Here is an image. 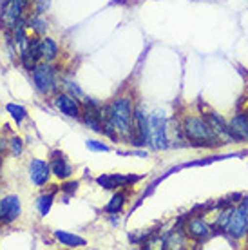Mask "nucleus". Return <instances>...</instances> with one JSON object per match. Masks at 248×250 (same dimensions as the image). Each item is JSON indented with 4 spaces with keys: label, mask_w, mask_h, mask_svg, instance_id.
Listing matches in <instances>:
<instances>
[{
    "label": "nucleus",
    "mask_w": 248,
    "mask_h": 250,
    "mask_svg": "<svg viewBox=\"0 0 248 250\" xmlns=\"http://www.w3.org/2000/svg\"><path fill=\"white\" fill-rule=\"evenodd\" d=\"M58 57V45L53 38H43L40 42V58H43L45 62L49 63Z\"/></svg>",
    "instance_id": "16"
},
{
    "label": "nucleus",
    "mask_w": 248,
    "mask_h": 250,
    "mask_svg": "<svg viewBox=\"0 0 248 250\" xmlns=\"http://www.w3.org/2000/svg\"><path fill=\"white\" fill-rule=\"evenodd\" d=\"M76 188H78V182H69V183H65L62 187V190L63 192H67L69 196H73V194L76 192Z\"/></svg>",
    "instance_id": "23"
},
{
    "label": "nucleus",
    "mask_w": 248,
    "mask_h": 250,
    "mask_svg": "<svg viewBox=\"0 0 248 250\" xmlns=\"http://www.w3.org/2000/svg\"><path fill=\"white\" fill-rule=\"evenodd\" d=\"M20 212H22V207H20L19 196L9 194V196L0 200V221L2 223H11V221H15L20 216Z\"/></svg>",
    "instance_id": "7"
},
{
    "label": "nucleus",
    "mask_w": 248,
    "mask_h": 250,
    "mask_svg": "<svg viewBox=\"0 0 248 250\" xmlns=\"http://www.w3.org/2000/svg\"><path fill=\"white\" fill-rule=\"evenodd\" d=\"M31 27L38 33V35H43V33L47 31V22H45V20H42V19H33L31 20Z\"/></svg>",
    "instance_id": "21"
},
{
    "label": "nucleus",
    "mask_w": 248,
    "mask_h": 250,
    "mask_svg": "<svg viewBox=\"0 0 248 250\" xmlns=\"http://www.w3.org/2000/svg\"><path fill=\"white\" fill-rule=\"evenodd\" d=\"M116 136L132 138V125H134V113L129 98H118L109 107V122Z\"/></svg>",
    "instance_id": "2"
},
{
    "label": "nucleus",
    "mask_w": 248,
    "mask_h": 250,
    "mask_svg": "<svg viewBox=\"0 0 248 250\" xmlns=\"http://www.w3.org/2000/svg\"><path fill=\"white\" fill-rule=\"evenodd\" d=\"M51 172L56 176V178H60V180H67L69 176L73 174V167H71V163L63 158L62 152H53V162H51Z\"/></svg>",
    "instance_id": "13"
},
{
    "label": "nucleus",
    "mask_w": 248,
    "mask_h": 250,
    "mask_svg": "<svg viewBox=\"0 0 248 250\" xmlns=\"http://www.w3.org/2000/svg\"><path fill=\"white\" fill-rule=\"evenodd\" d=\"M124 205H125V194L124 192H116L111 198V201L105 205V212L116 214V212H120V210L124 208Z\"/></svg>",
    "instance_id": "18"
},
{
    "label": "nucleus",
    "mask_w": 248,
    "mask_h": 250,
    "mask_svg": "<svg viewBox=\"0 0 248 250\" xmlns=\"http://www.w3.org/2000/svg\"><path fill=\"white\" fill-rule=\"evenodd\" d=\"M33 80L42 94H51L56 89V73L47 62L33 69Z\"/></svg>",
    "instance_id": "3"
},
{
    "label": "nucleus",
    "mask_w": 248,
    "mask_h": 250,
    "mask_svg": "<svg viewBox=\"0 0 248 250\" xmlns=\"http://www.w3.org/2000/svg\"><path fill=\"white\" fill-rule=\"evenodd\" d=\"M51 174V167L42 160H33L31 165H29V176H31V182L37 185V187H42L47 183Z\"/></svg>",
    "instance_id": "11"
},
{
    "label": "nucleus",
    "mask_w": 248,
    "mask_h": 250,
    "mask_svg": "<svg viewBox=\"0 0 248 250\" xmlns=\"http://www.w3.org/2000/svg\"><path fill=\"white\" fill-rule=\"evenodd\" d=\"M4 149V142H2V140H0V150Z\"/></svg>",
    "instance_id": "24"
},
{
    "label": "nucleus",
    "mask_w": 248,
    "mask_h": 250,
    "mask_svg": "<svg viewBox=\"0 0 248 250\" xmlns=\"http://www.w3.org/2000/svg\"><path fill=\"white\" fill-rule=\"evenodd\" d=\"M55 192L56 190L47 192V194H42V196L38 198L37 208H38V212H40V216H47V214H49L51 205H53V200H55Z\"/></svg>",
    "instance_id": "17"
},
{
    "label": "nucleus",
    "mask_w": 248,
    "mask_h": 250,
    "mask_svg": "<svg viewBox=\"0 0 248 250\" xmlns=\"http://www.w3.org/2000/svg\"><path fill=\"white\" fill-rule=\"evenodd\" d=\"M205 120H207V124L212 127V131L216 132V136L219 138L221 145L228 144V142H232V140H234V138H232V132H230L228 124L223 120V116H219L217 113L210 111V113L205 114Z\"/></svg>",
    "instance_id": "8"
},
{
    "label": "nucleus",
    "mask_w": 248,
    "mask_h": 250,
    "mask_svg": "<svg viewBox=\"0 0 248 250\" xmlns=\"http://www.w3.org/2000/svg\"><path fill=\"white\" fill-rule=\"evenodd\" d=\"M150 132H152V144L156 149H167L168 147V129H167V120L163 113L150 114Z\"/></svg>",
    "instance_id": "4"
},
{
    "label": "nucleus",
    "mask_w": 248,
    "mask_h": 250,
    "mask_svg": "<svg viewBox=\"0 0 248 250\" xmlns=\"http://www.w3.org/2000/svg\"><path fill=\"white\" fill-rule=\"evenodd\" d=\"M55 238L62 245L69 247V249H78V247H85L87 245V241L83 238L76 236V234H71V232H65V230H55Z\"/></svg>",
    "instance_id": "15"
},
{
    "label": "nucleus",
    "mask_w": 248,
    "mask_h": 250,
    "mask_svg": "<svg viewBox=\"0 0 248 250\" xmlns=\"http://www.w3.org/2000/svg\"><path fill=\"white\" fill-rule=\"evenodd\" d=\"M102 114H103V113H102V111H98L93 104H91V107H89V109H85V113H83V122H85V125L91 129V131L103 132V120H107V118H103Z\"/></svg>",
    "instance_id": "14"
},
{
    "label": "nucleus",
    "mask_w": 248,
    "mask_h": 250,
    "mask_svg": "<svg viewBox=\"0 0 248 250\" xmlns=\"http://www.w3.org/2000/svg\"><path fill=\"white\" fill-rule=\"evenodd\" d=\"M85 145L87 149L94 150V152H109V147L105 144H102V142H96V140H87Z\"/></svg>",
    "instance_id": "20"
},
{
    "label": "nucleus",
    "mask_w": 248,
    "mask_h": 250,
    "mask_svg": "<svg viewBox=\"0 0 248 250\" xmlns=\"http://www.w3.org/2000/svg\"><path fill=\"white\" fill-rule=\"evenodd\" d=\"M55 105L60 113L69 116V118H78V116L82 114L78 102H76L73 96H69V94H60V96H56Z\"/></svg>",
    "instance_id": "12"
},
{
    "label": "nucleus",
    "mask_w": 248,
    "mask_h": 250,
    "mask_svg": "<svg viewBox=\"0 0 248 250\" xmlns=\"http://www.w3.org/2000/svg\"><path fill=\"white\" fill-rule=\"evenodd\" d=\"M11 149H13V154H20L22 152V140L17 136L11 138Z\"/></svg>",
    "instance_id": "22"
},
{
    "label": "nucleus",
    "mask_w": 248,
    "mask_h": 250,
    "mask_svg": "<svg viewBox=\"0 0 248 250\" xmlns=\"http://www.w3.org/2000/svg\"><path fill=\"white\" fill-rule=\"evenodd\" d=\"M185 236L194 241H205L212 236V227L203 218H190L185 223Z\"/></svg>",
    "instance_id": "6"
},
{
    "label": "nucleus",
    "mask_w": 248,
    "mask_h": 250,
    "mask_svg": "<svg viewBox=\"0 0 248 250\" xmlns=\"http://www.w3.org/2000/svg\"><path fill=\"white\" fill-rule=\"evenodd\" d=\"M181 131L185 134V138L194 145H201V147H214V145H221L219 138L216 136V132L212 131V127L207 124L205 118L199 116H185L183 124H181Z\"/></svg>",
    "instance_id": "1"
},
{
    "label": "nucleus",
    "mask_w": 248,
    "mask_h": 250,
    "mask_svg": "<svg viewBox=\"0 0 248 250\" xmlns=\"http://www.w3.org/2000/svg\"><path fill=\"white\" fill-rule=\"evenodd\" d=\"M7 113L11 114V118L17 122V124H22L25 120V116H27V111H25L22 105H17V104H7Z\"/></svg>",
    "instance_id": "19"
},
{
    "label": "nucleus",
    "mask_w": 248,
    "mask_h": 250,
    "mask_svg": "<svg viewBox=\"0 0 248 250\" xmlns=\"http://www.w3.org/2000/svg\"><path fill=\"white\" fill-rule=\"evenodd\" d=\"M234 142H248V114L239 113L228 122Z\"/></svg>",
    "instance_id": "10"
},
{
    "label": "nucleus",
    "mask_w": 248,
    "mask_h": 250,
    "mask_svg": "<svg viewBox=\"0 0 248 250\" xmlns=\"http://www.w3.org/2000/svg\"><path fill=\"white\" fill-rule=\"evenodd\" d=\"M140 180V176H122V174H102L96 178V183L100 187L103 188H118V187H125L129 183H134Z\"/></svg>",
    "instance_id": "9"
},
{
    "label": "nucleus",
    "mask_w": 248,
    "mask_h": 250,
    "mask_svg": "<svg viewBox=\"0 0 248 250\" xmlns=\"http://www.w3.org/2000/svg\"><path fill=\"white\" fill-rule=\"evenodd\" d=\"M136 134L130 138L134 145H150L152 144V132H150V118L143 113L142 109H138L134 113V125Z\"/></svg>",
    "instance_id": "5"
}]
</instances>
